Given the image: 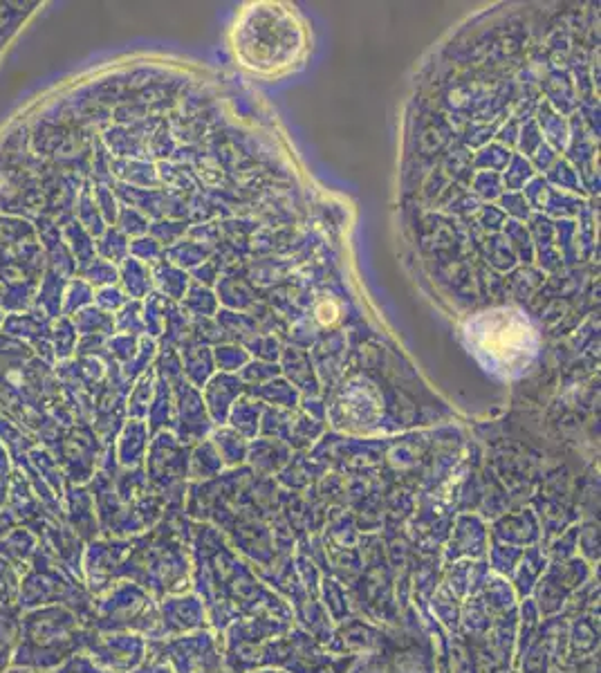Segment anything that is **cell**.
<instances>
[{
	"mask_svg": "<svg viewBox=\"0 0 601 673\" xmlns=\"http://www.w3.org/2000/svg\"><path fill=\"white\" fill-rule=\"evenodd\" d=\"M236 61L254 75L272 77L292 70L308 50V32L294 9L256 3L238 14L231 30Z\"/></svg>",
	"mask_w": 601,
	"mask_h": 673,
	"instance_id": "1",
	"label": "cell"
},
{
	"mask_svg": "<svg viewBox=\"0 0 601 673\" xmlns=\"http://www.w3.org/2000/svg\"><path fill=\"white\" fill-rule=\"evenodd\" d=\"M465 339L478 362L505 380L523 375L539 353V333L516 308L480 312L467 321Z\"/></svg>",
	"mask_w": 601,
	"mask_h": 673,
	"instance_id": "2",
	"label": "cell"
},
{
	"mask_svg": "<svg viewBox=\"0 0 601 673\" xmlns=\"http://www.w3.org/2000/svg\"><path fill=\"white\" fill-rule=\"evenodd\" d=\"M45 267L32 220L0 216V285L39 283Z\"/></svg>",
	"mask_w": 601,
	"mask_h": 673,
	"instance_id": "3",
	"label": "cell"
},
{
	"mask_svg": "<svg viewBox=\"0 0 601 673\" xmlns=\"http://www.w3.org/2000/svg\"><path fill=\"white\" fill-rule=\"evenodd\" d=\"M50 328H52L50 319H45L36 310H27V312H12V315H5L3 326H0V333L23 341V344L32 348L34 357H39L43 359V362L54 366L57 362H54V350L50 344Z\"/></svg>",
	"mask_w": 601,
	"mask_h": 673,
	"instance_id": "4",
	"label": "cell"
},
{
	"mask_svg": "<svg viewBox=\"0 0 601 673\" xmlns=\"http://www.w3.org/2000/svg\"><path fill=\"white\" fill-rule=\"evenodd\" d=\"M32 225H34L36 238H39V245L43 250L48 270L59 272L63 279H72V276H77V263H75V258H72L66 241H63V234H61V227L57 225V220L41 214V216L32 218Z\"/></svg>",
	"mask_w": 601,
	"mask_h": 673,
	"instance_id": "5",
	"label": "cell"
},
{
	"mask_svg": "<svg viewBox=\"0 0 601 673\" xmlns=\"http://www.w3.org/2000/svg\"><path fill=\"white\" fill-rule=\"evenodd\" d=\"M66 283L68 279H63L59 272L48 270L45 267V272L39 281V288H36L34 294V303H32V310L39 312L45 319L50 321H57L59 317H63V292H66Z\"/></svg>",
	"mask_w": 601,
	"mask_h": 673,
	"instance_id": "6",
	"label": "cell"
},
{
	"mask_svg": "<svg viewBox=\"0 0 601 673\" xmlns=\"http://www.w3.org/2000/svg\"><path fill=\"white\" fill-rule=\"evenodd\" d=\"M61 234H63V241H66L68 250L75 258L77 263V272L81 267H86L90 261H95L97 258V250H95V238H92L86 229H83L75 218H70L68 223L61 225Z\"/></svg>",
	"mask_w": 601,
	"mask_h": 673,
	"instance_id": "7",
	"label": "cell"
},
{
	"mask_svg": "<svg viewBox=\"0 0 601 673\" xmlns=\"http://www.w3.org/2000/svg\"><path fill=\"white\" fill-rule=\"evenodd\" d=\"M50 344L54 350V362H68V359H75L77 353V344H79V333L75 324H72L70 317H59L57 321H52L50 328Z\"/></svg>",
	"mask_w": 601,
	"mask_h": 673,
	"instance_id": "8",
	"label": "cell"
},
{
	"mask_svg": "<svg viewBox=\"0 0 601 673\" xmlns=\"http://www.w3.org/2000/svg\"><path fill=\"white\" fill-rule=\"evenodd\" d=\"M75 220L77 223L86 229V232L92 238H99L101 234L106 232L104 223L106 220L101 218L99 209L95 205V200H92V191H90V184H83L79 196H77V205H75Z\"/></svg>",
	"mask_w": 601,
	"mask_h": 673,
	"instance_id": "9",
	"label": "cell"
},
{
	"mask_svg": "<svg viewBox=\"0 0 601 673\" xmlns=\"http://www.w3.org/2000/svg\"><path fill=\"white\" fill-rule=\"evenodd\" d=\"M70 319H72V324H75L79 337H88V335L106 337V335L115 333L113 317H110L108 312L95 308V306L77 312V315L70 317Z\"/></svg>",
	"mask_w": 601,
	"mask_h": 673,
	"instance_id": "10",
	"label": "cell"
},
{
	"mask_svg": "<svg viewBox=\"0 0 601 673\" xmlns=\"http://www.w3.org/2000/svg\"><path fill=\"white\" fill-rule=\"evenodd\" d=\"M95 303V288L81 276H72L66 283V292H63V317H75L77 312L90 308Z\"/></svg>",
	"mask_w": 601,
	"mask_h": 673,
	"instance_id": "11",
	"label": "cell"
},
{
	"mask_svg": "<svg viewBox=\"0 0 601 673\" xmlns=\"http://www.w3.org/2000/svg\"><path fill=\"white\" fill-rule=\"evenodd\" d=\"M30 7H36V3L34 5L0 3V50H3V45L9 41V36L18 30V25H21L25 18L32 14Z\"/></svg>",
	"mask_w": 601,
	"mask_h": 673,
	"instance_id": "12",
	"label": "cell"
},
{
	"mask_svg": "<svg viewBox=\"0 0 601 673\" xmlns=\"http://www.w3.org/2000/svg\"><path fill=\"white\" fill-rule=\"evenodd\" d=\"M77 276H81L83 281H88L92 288H108L110 283H115L117 270L113 263H108L104 261V258L97 256L95 261H90L86 267H81Z\"/></svg>",
	"mask_w": 601,
	"mask_h": 673,
	"instance_id": "13",
	"label": "cell"
},
{
	"mask_svg": "<svg viewBox=\"0 0 601 673\" xmlns=\"http://www.w3.org/2000/svg\"><path fill=\"white\" fill-rule=\"evenodd\" d=\"M95 250L99 258H104L108 263H119L126 256V241L124 236L115 232V229H106L95 243Z\"/></svg>",
	"mask_w": 601,
	"mask_h": 673,
	"instance_id": "14",
	"label": "cell"
},
{
	"mask_svg": "<svg viewBox=\"0 0 601 673\" xmlns=\"http://www.w3.org/2000/svg\"><path fill=\"white\" fill-rule=\"evenodd\" d=\"M92 306L110 315V312H115L124 306V294L117 288H113V285H108V288H99L95 292V303H92Z\"/></svg>",
	"mask_w": 601,
	"mask_h": 673,
	"instance_id": "15",
	"label": "cell"
},
{
	"mask_svg": "<svg viewBox=\"0 0 601 673\" xmlns=\"http://www.w3.org/2000/svg\"><path fill=\"white\" fill-rule=\"evenodd\" d=\"M92 191V200H95V205L99 209V214L104 220H115V198L113 193H110L104 184H95V189Z\"/></svg>",
	"mask_w": 601,
	"mask_h": 673,
	"instance_id": "16",
	"label": "cell"
},
{
	"mask_svg": "<svg viewBox=\"0 0 601 673\" xmlns=\"http://www.w3.org/2000/svg\"><path fill=\"white\" fill-rule=\"evenodd\" d=\"M317 317L321 324H332V321H335L339 317V308H337V303L335 301H326V303H321V306L317 308Z\"/></svg>",
	"mask_w": 601,
	"mask_h": 673,
	"instance_id": "17",
	"label": "cell"
},
{
	"mask_svg": "<svg viewBox=\"0 0 601 673\" xmlns=\"http://www.w3.org/2000/svg\"><path fill=\"white\" fill-rule=\"evenodd\" d=\"M3 319H5V312L0 310V326H3Z\"/></svg>",
	"mask_w": 601,
	"mask_h": 673,
	"instance_id": "18",
	"label": "cell"
}]
</instances>
